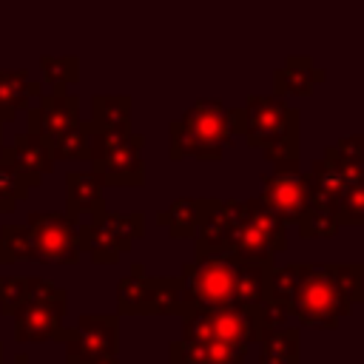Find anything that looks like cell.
Segmentation results:
<instances>
[{
    "mask_svg": "<svg viewBox=\"0 0 364 364\" xmlns=\"http://www.w3.org/2000/svg\"><path fill=\"white\" fill-rule=\"evenodd\" d=\"M182 279L151 276L145 264L134 262L128 276L117 282V316H182Z\"/></svg>",
    "mask_w": 364,
    "mask_h": 364,
    "instance_id": "5",
    "label": "cell"
},
{
    "mask_svg": "<svg viewBox=\"0 0 364 364\" xmlns=\"http://www.w3.org/2000/svg\"><path fill=\"white\" fill-rule=\"evenodd\" d=\"M259 364H301V330L276 327L259 336Z\"/></svg>",
    "mask_w": 364,
    "mask_h": 364,
    "instance_id": "23",
    "label": "cell"
},
{
    "mask_svg": "<svg viewBox=\"0 0 364 364\" xmlns=\"http://www.w3.org/2000/svg\"><path fill=\"white\" fill-rule=\"evenodd\" d=\"M273 262H250L230 250L196 256L182 267V301L188 310L262 304L264 279Z\"/></svg>",
    "mask_w": 364,
    "mask_h": 364,
    "instance_id": "1",
    "label": "cell"
},
{
    "mask_svg": "<svg viewBox=\"0 0 364 364\" xmlns=\"http://www.w3.org/2000/svg\"><path fill=\"white\" fill-rule=\"evenodd\" d=\"M80 119V97L68 94L65 85H54L48 94H40L34 105L26 108V131L51 142Z\"/></svg>",
    "mask_w": 364,
    "mask_h": 364,
    "instance_id": "14",
    "label": "cell"
},
{
    "mask_svg": "<svg viewBox=\"0 0 364 364\" xmlns=\"http://www.w3.org/2000/svg\"><path fill=\"white\" fill-rule=\"evenodd\" d=\"M145 233V213H111L102 210L85 225L80 222V247L91 253L94 264H117L119 253L131 250L134 239Z\"/></svg>",
    "mask_w": 364,
    "mask_h": 364,
    "instance_id": "10",
    "label": "cell"
},
{
    "mask_svg": "<svg viewBox=\"0 0 364 364\" xmlns=\"http://www.w3.org/2000/svg\"><path fill=\"white\" fill-rule=\"evenodd\" d=\"M236 134H245V111L228 108L216 97H199L179 119L168 125V156H193L202 162H216L222 159L225 148H230Z\"/></svg>",
    "mask_w": 364,
    "mask_h": 364,
    "instance_id": "2",
    "label": "cell"
},
{
    "mask_svg": "<svg viewBox=\"0 0 364 364\" xmlns=\"http://www.w3.org/2000/svg\"><path fill=\"white\" fill-rule=\"evenodd\" d=\"M179 318H182V338L250 347L262 336V304L188 310Z\"/></svg>",
    "mask_w": 364,
    "mask_h": 364,
    "instance_id": "8",
    "label": "cell"
},
{
    "mask_svg": "<svg viewBox=\"0 0 364 364\" xmlns=\"http://www.w3.org/2000/svg\"><path fill=\"white\" fill-rule=\"evenodd\" d=\"M43 94V82L28 80L26 68H0V125L14 122L23 108H28Z\"/></svg>",
    "mask_w": 364,
    "mask_h": 364,
    "instance_id": "19",
    "label": "cell"
},
{
    "mask_svg": "<svg viewBox=\"0 0 364 364\" xmlns=\"http://www.w3.org/2000/svg\"><path fill=\"white\" fill-rule=\"evenodd\" d=\"M102 182L94 173L85 171H68L65 173V213L80 219L88 216L94 219L97 213L105 210V199H102Z\"/></svg>",
    "mask_w": 364,
    "mask_h": 364,
    "instance_id": "21",
    "label": "cell"
},
{
    "mask_svg": "<svg viewBox=\"0 0 364 364\" xmlns=\"http://www.w3.org/2000/svg\"><path fill=\"white\" fill-rule=\"evenodd\" d=\"M0 142H3V125H0Z\"/></svg>",
    "mask_w": 364,
    "mask_h": 364,
    "instance_id": "37",
    "label": "cell"
},
{
    "mask_svg": "<svg viewBox=\"0 0 364 364\" xmlns=\"http://www.w3.org/2000/svg\"><path fill=\"white\" fill-rule=\"evenodd\" d=\"M324 159L336 162V165H344V168H355V165H364V136L361 134H347L341 136L336 145H330L324 151Z\"/></svg>",
    "mask_w": 364,
    "mask_h": 364,
    "instance_id": "33",
    "label": "cell"
},
{
    "mask_svg": "<svg viewBox=\"0 0 364 364\" xmlns=\"http://www.w3.org/2000/svg\"><path fill=\"white\" fill-rule=\"evenodd\" d=\"M245 111V142L262 148V156L273 168H299V142H301V114L296 105H287L279 94H250L242 105Z\"/></svg>",
    "mask_w": 364,
    "mask_h": 364,
    "instance_id": "3",
    "label": "cell"
},
{
    "mask_svg": "<svg viewBox=\"0 0 364 364\" xmlns=\"http://www.w3.org/2000/svg\"><path fill=\"white\" fill-rule=\"evenodd\" d=\"M290 316H296L301 324H318V327H336L344 316L353 313L350 299L341 293L333 264H310L304 279L299 282L293 299L287 301Z\"/></svg>",
    "mask_w": 364,
    "mask_h": 364,
    "instance_id": "7",
    "label": "cell"
},
{
    "mask_svg": "<svg viewBox=\"0 0 364 364\" xmlns=\"http://www.w3.org/2000/svg\"><path fill=\"white\" fill-rule=\"evenodd\" d=\"M31 262V239L26 222H9L0 228V264Z\"/></svg>",
    "mask_w": 364,
    "mask_h": 364,
    "instance_id": "27",
    "label": "cell"
},
{
    "mask_svg": "<svg viewBox=\"0 0 364 364\" xmlns=\"http://www.w3.org/2000/svg\"><path fill=\"white\" fill-rule=\"evenodd\" d=\"M57 341L65 344V364H119V316L82 313L74 327H63Z\"/></svg>",
    "mask_w": 364,
    "mask_h": 364,
    "instance_id": "9",
    "label": "cell"
},
{
    "mask_svg": "<svg viewBox=\"0 0 364 364\" xmlns=\"http://www.w3.org/2000/svg\"><path fill=\"white\" fill-rule=\"evenodd\" d=\"M247 347L225 344V341H196V338H173L168 344V364H242Z\"/></svg>",
    "mask_w": 364,
    "mask_h": 364,
    "instance_id": "18",
    "label": "cell"
},
{
    "mask_svg": "<svg viewBox=\"0 0 364 364\" xmlns=\"http://www.w3.org/2000/svg\"><path fill=\"white\" fill-rule=\"evenodd\" d=\"M31 299V276H0V313L14 316Z\"/></svg>",
    "mask_w": 364,
    "mask_h": 364,
    "instance_id": "31",
    "label": "cell"
},
{
    "mask_svg": "<svg viewBox=\"0 0 364 364\" xmlns=\"http://www.w3.org/2000/svg\"><path fill=\"white\" fill-rule=\"evenodd\" d=\"M287 247V225L256 196L239 199L230 253L250 262H273Z\"/></svg>",
    "mask_w": 364,
    "mask_h": 364,
    "instance_id": "6",
    "label": "cell"
},
{
    "mask_svg": "<svg viewBox=\"0 0 364 364\" xmlns=\"http://www.w3.org/2000/svg\"><path fill=\"white\" fill-rule=\"evenodd\" d=\"M262 202L284 222V225H296L299 216L313 205V193H310V179L307 171L299 168H276L273 173L262 176Z\"/></svg>",
    "mask_w": 364,
    "mask_h": 364,
    "instance_id": "13",
    "label": "cell"
},
{
    "mask_svg": "<svg viewBox=\"0 0 364 364\" xmlns=\"http://www.w3.org/2000/svg\"><path fill=\"white\" fill-rule=\"evenodd\" d=\"M131 94H94L91 128L94 131H128L131 128Z\"/></svg>",
    "mask_w": 364,
    "mask_h": 364,
    "instance_id": "24",
    "label": "cell"
},
{
    "mask_svg": "<svg viewBox=\"0 0 364 364\" xmlns=\"http://www.w3.org/2000/svg\"><path fill=\"white\" fill-rule=\"evenodd\" d=\"M327 71L316 68L310 57L293 54L282 68L273 71V94L279 97H310L318 82H324Z\"/></svg>",
    "mask_w": 364,
    "mask_h": 364,
    "instance_id": "20",
    "label": "cell"
},
{
    "mask_svg": "<svg viewBox=\"0 0 364 364\" xmlns=\"http://www.w3.org/2000/svg\"><path fill=\"white\" fill-rule=\"evenodd\" d=\"M3 353H6V350H3V341H0V364H3Z\"/></svg>",
    "mask_w": 364,
    "mask_h": 364,
    "instance_id": "36",
    "label": "cell"
},
{
    "mask_svg": "<svg viewBox=\"0 0 364 364\" xmlns=\"http://www.w3.org/2000/svg\"><path fill=\"white\" fill-rule=\"evenodd\" d=\"M336 282L341 287V293L350 299V304H361L364 301V267L361 264H333Z\"/></svg>",
    "mask_w": 364,
    "mask_h": 364,
    "instance_id": "34",
    "label": "cell"
},
{
    "mask_svg": "<svg viewBox=\"0 0 364 364\" xmlns=\"http://www.w3.org/2000/svg\"><path fill=\"white\" fill-rule=\"evenodd\" d=\"M307 179H310V193H313V205H333L347 185L353 182H364V165H355V168H344V165H336L330 159H313L310 171H307Z\"/></svg>",
    "mask_w": 364,
    "mask_h": 364,
    "instance_id": "17",
    "label": "cell"
},
{
    "mask_svg": "<svg viewBox=\"0 0 364 364\" xmlns=\"http://www.w3.org/2000/svg\"><path fill=\"white\" fill-rule=\"evenodd\" d=\"M236 205L239 199H219L208 196L205 199V213L196 228V256H210V253H225L230 250L233 239V225H236Z\"/></svg>",
    "mask_w": 364,
    "mask_h": 364,
    "instance_id": "15",
    "label": "cell"
},
{
    "mask_svg": "<svg viewBox=\"0 0 364 364\" xmlns=\"http://www.w3.org/2000/svg\"><path fill=\"white\" fill-rule=\"evenodd\" d=\"M65 316V290L51 287L31 296L14 313V338L17 341H57Z\"/></svg>",
    "mask_w": 364,
    "mask_h": 364,
    "instance_id": "12",
    "label": "cell"
},
{
    "mask_svg": "<svg viewBox=\"0 0 364 364\" xmlns=\"http://www.w3.org/2000/svg\"><path fill=\"white\" fill-rule=\"evenodd\" d=\"M145 134L136 131H88L91 173L108 188H142L145 185Z\"/></svg>",
    "mask_w": 364,
    "mask_h": 364,
    "instance_id": "4",
    "label": "cell"
},
{
    "mask_svg": "<svg viewBox=\"0 0 364 364\" xmlns=\"http://www.w3.org/2000/svg\"><path fill=\"white\" fill-rule=\"evenodd\" d=\"M88 131H91V119H77L68 131H63L60 136H54L48 142L54 162L88 159Z\"/></svg>",
    "mask_w": 364,
    "mask_h": 364,
    "instance_id": "26",
    "label": "cell"
},
{
    "mask_svg": "<svg viewBox=\"0 0 364 364\" xmlns=\"http://www.w3.org/2000/svg\"><path fill=\"white\" fill-rule=\"evenodd\" d=\"M11 364H31V361H28V355H26V353H17Z\"/></svg>",
    "mask_w": 364,
    "mask_h": 364,
    "instance_id": "35",
    "label": "cell"
},
{
    "mask_svg": "<svg viewBox=\"0 0 364 364\" xmlns=\"http://www.w3.org/2000/svg\"><path fill=\"white\" fill-rule=\"evenodd\" d=\"M26 199H28V182L9 159L0 156V213H11Z\"/></svg>",
    "mask_w": 364,
    "mask_h": 364,
    "instance_id": "29",
    "label": "cell"
},
{
    "mask_svg": "<svg viewBox=\"0 0 364 364\" xmlns=\"http://www.w3.org/2000/svg\"><path fill=\"white\" fill-rule=\"evenodd\" d=\"M40 68L51 85H71L80 80V57H74V54H68V57H46L43 54Z\"/></svg>",
    "mask_w": 364,
    "mask_h": 364,
    "instance_id": "32",
    "label": "cell"
},
{
    "mask_svg": "<svg viewBox=\"0 0 364 364\" xmlns=\"http://www.w3.org/2000/svg\"><path fill=\"white\" fill-rule=\"evenodd\" d=\"M0 148H3V145H0ZM0 156L9 159V162L23 173V179L28 182V188L40 185L43 176L54 171V156H51L48 142L40 139V136L31 134V131H20V134H14L11 145L3 148Z\"/></svg>",
    "mask_w": 364,
    "mask_h": 364,
    "instance_id": "16",
    "label": "cell"
},
{
    "mask_svg": "<svg viewBox=\"0 0 364 364\" xmlns=\"http://www.w3.org/2000/svg\"><path fill=\"white\" fill-rule=\"evenodd\" d=\"M338 225H364V182H353L330 205Z\"/></svg>",
    "mask_w": 364,
    "mask_h": 364,
    "instance_id": "30",
    "label": "cell"
},
{
    "mask_svg": "<svg viewBox=\"0 0 364 364\" xmlns=\"http://www.w3.org/2000/svg\"><path fill=\"white\" fill-rule=\"evenodd\" d=\"M310 270V264H282V267H270L267 270V279H264V293H262V301L267 304H279V307H287V301L293 299L299 282L304 279V273Z\"/></svg>",
    "mask_w": 364,
    "mask_h": 364,
    "instance_id": "25",
    "label": "cell"
},
{
    "mask_svg": "<svg viewBox=\"0 0 364 364\" xmlns=\"http://www.w3.org/2000/svg\"><path fill=\"white\" fill-rule=\"evenodd\" d=\"M296 228H299V236L301 239H327V236H336L341 225H338L333 208H327V205H310L299 216Z\"/></svg>",
    "mask_w": 364,
    "mask_h": 364,
    "instance_id": "28",
    "label": "cell"
},
{
    "mask_svg": "<svg viewBox=\"0 0 364 364\" xmlns=\"http://www.w3.org/2000/svg\"><path fill=\"white\" fill-rule=\"evenodd\" d=\"M202 213H205V199L179 196L165 210L156 213V225L159 228H168V233L173 239H193L196 236V228L202 222Z\"/></svg>",
    "mask_w": 364,
    "mask_h": 364,
    "instance_id": "22",
    "label": "cell"
},
{
    "mask_svg": "<svg viewBox=\"0 0 364 364\" xmlns=\"http://www.w3.org/2000/svg\"><path fill=\"white\" fill-rule=\"evenodd\" d=\"M242 364H245V361H242Z\"/></svg>",
    "mask_w": 364,
    "mask_h": 364,
    "instance_id": "38",
    "label": "cell"
},
{
    "mask_svg": "<svg viewBox=\"0 0 364 364\" xmlns=\"http://www.w3.org/2000/svg\"><path fill=\"white\" fill-rule=\"evenodd\" d=\"M31 239V262L40 264H77L82 256L80 247V219L57 210H31L26 216Z\"/></svg>",
    "mask_w": 364,
    "mask_h": 364,
    "instance_id": "11",
    "label": "cell"
}]
</instances>
